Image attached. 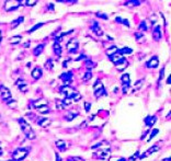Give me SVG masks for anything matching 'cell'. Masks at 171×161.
<instances>
[{
  "mask_svg": "<svg viewBox=\"0 0 171 161\" xmlns=\"http://www.w3.org/2000/svg\"><path fill=\"white\" fill-rule=\"evenodd\" d=\"M81 98H82V96L79 93V92H75L72 94V97H71V100H73L75 102H78V101H80L81 100Z\"/></svg>",
  "mask_w": 171,
  "mask_h": 161,
  "instance_id": "34",
  "label": "cell"
},
{
  "mask_svg": "<svg viewBox=\"0 0 171 161\" xmlns=\"http://www.w3.org/2000/svg\"><path fill=\"white\" fill-rule=\"evenodd\" d=\"M20 7V2L16 1V0H10V1H7L6 2V10L7 11H13V10H17Z\"/></svg>",
  "mask_w": 171,
  "mask_h": 161,
  "instance_id": "8",
  "label": "cell"
},
{
  "mask_svg": "<svg viewBox=\"0 0 171 161\" xmlns=\"http://www.w3.org/2000/svg\"><path fill=\"white\" fill-rule=\"evenodd\" d=\"M85 108H86L87 112H89V111H90V108H91V103H89V102H86V103H85Z\"/></svg>",
  "mask_w": 171,
  "mask_h": 161,
  "instance_id": "47",
  "label": "cell"
},
{
  "mask_svg": "<svg viewBox=\"0 0 171 161\" xmlns=\"http://www.w3.org/2000/svg\"><path fill=\"white\" fill-rule=\"evenodd\" d=\"M85 66H86V68L87 69H92V68H94L95 66H96V64L94 63V61H92V60H86L85 61Z\"/></svg>",
  "mask_w": 171,
  "mask_h": 161,
  "instance_id": "31",
  "label": "cell"
},
{
  "mask_svg": "<svg viewBox=\"0 0 171 161\" xmlns=\"http://www.w3.org/2000/svg\"><path fill=\"white\" fill-rule=\"evenodd\" d=\"M139 4H140V1H137V0H132V1L125 2V6H130V7H138Z\"/></svg>",
  "mask_w": 171,
  "mask_h": 161,
  "instance_id": "33",
  "label": "cell"
},
{
  "mask_svg": "<svg viewBox=\"0 0 171 161\" xmlns=\"http://www.w3.org/2000/svg\"><path fill=\"white\" fill-rule=\"evenodd\" d=\"M152 37L155 41H159L161 39V31H160V26L156 25L152 30Z\"/></svg>",
  "mask_w": 171,
  "mask_h": 161,
  "instance_id": "15",
  "label": "cell"
},
{
  "mask_svg": "<svg viewBox=\"0 0 171 161\" xmlns=\"http://www.w3.org/2000/svg\"><path fill=\"white\" fill-rule=\"evenodd\" d=\"M127 66H128V61L124 58V59H123L120 64H117V65H116V69H117L118 71H122V70H124V69L127 68Z\"/></svg>",
  "mask_w": 171,
  "mask_h": 161,
  "instance_id": "21",
  "label": "cell"
},
{
  "mask_svg": "<svg viewBox=\"0 0 171 161\" xmlns=\"http://www.w3.org/2000/svg\"><path fill=\"white\" fill-rule=\"evenodd\" d=\"M135 37H136V39H137V41H138V39L143 37V34H142V33H139V32H136V33H135Z\"/></svg>",
  "mask_w": 171,
  "mask_h": 161,
  "instance_id": "49",
  "label": "cell"
},
{
  "mask_svg": "<svg viewBox=\"0 0 171 161\" xmlns=\"http://www.w3.org/2000/svg\"><path fill=\"white\" fill-rule=\"evenodd\" d=\"M77 115H78V113H73V114H71V113H69L68 115H67V116H66V120H67V121H69V122H70V121H72L73 119H75V117H76V116H77Z\"/></svg>",
  "mask_w": 171,
  "mask_h": 161,
  "instance_id": "40",
  "label": "cell"
},
{
  "mask_svg": "<svg viewBox=\"0 0 171 161\" xmlns=\"http://www.w3.org/2000/svg\"><path fill=\"white\" fill-rule=\"evenodd\" d=\"M38 111L41 113V114H48L49 112H50V110H49V107L47 106V105H43V106H40V107H38L36 108Z\"/></svg>",
  "mask_w": 171,
  "mask_h": 161,
  "instance_id": "27",
  "label": "cell"
},
{
  "mask_svg": "<svg viewBox=\"0 0 171 161\" xmlns=\"http://www.w3.org/2000/svg\"><path fill=\"white\" fill-rule=\"evenodd\" d=\"M0 93H1V99L4 101H8L11 99V92L7 87L3 84H0Z\"/></svg>",
  "mask_w": 171,
  "mask_h": 161,
  "instance_id": "7",
  "label": "cell"
},
{
  "mask_svg": "<svg viewBox=\"0 0 171 161\" xmlns=\"http://www.w3.org/2000/svg\"><path fill=\"white\" fill-rule=\"evenodd\" d=\"M48 9L52 10V11H54V4L53 3H48Z\"/></svg>",
  "mask_w": 171,
  "mask_h": 161,
  "instance_id": "50",
  "label": "cell"
},
{
  "mask_svg": "<svg viewBox=\"0 0 171 161\" xmlns=\"http://www.w3.org/2000/svg\"><path fill=\"white\" fill-rule=\"evenodd\" d=\"M158 65H159V59H158V57H157V56H152V57L150 58V60L146 63V67H147V68H157Z\"/></svg>",
  "mask_w": 171,
  "mask_h": 161,
  "instance_id": "9",
  "label": "cell"
},
{
  "mask_svg": "<svg viewBox=\"0 0 171 161\" xmlns=\"http://www.w3.org/2000/svg\"><path fill=\"white\" fill-rule=\"evenodd\" d=\"M61 92H62L63 94H65V97H66L67 99H70V100H71L72 94L75 93L76 91H75V89H73L72 87H70V86H63V87H61Z\"/></svg>",
  "mask_w": 171,
  "mask_h": 161,
  "instance_id": "6",
  "label": "cell"
},
{
  "mask_svg": "<svg viewBox=\"0 0 171 161\" xmlns=\"http://www.w3.org/2000/svg\"><path fill=\"white\" fill-rule=\"evenodd\" d=\"M159 146H152V147H150L148 150H146L145 151V153L144 155H142V156H139V159H144L145 157H148V156H150L151 153H154V152H156V151H158L159 150Z\"/></svg>",
  "mask_w": 171,
  "mask_h": 161,
  "instance_id": "11",
  "label": "cell"
},
{
  "mask_svg": "<svg viewBox=\"0 0 171 161\" xmlns=\"http://www.w3.org/2000/svg\"><path fill=\"white\" fill-rule=\"evenodd\" d=\"M44 25V23H39V24H36V25H34L33 27H31V29H30V30L27 31L29 33H33V32H35L36 30H39V29L41 27V26H43Z\"/></svg>",
  "mask_w": 171,
  "mask_h": 161,
  "instance_id": "36",
  "label": "cell"
},
{
  "mask_svg": "<svg viewBox=\"0 0 171 161\" xmlns=\"http://www.w3.org/2000/svg\"><path fill=\"white\" fill-rule=\"evenodd\" d=\"M2 156V149H1V147H0V157Z\"/></svg>",
  "mask_w": 171,
  "mask_h": 161,
  "instance_id": "54",
  "label": "cell"
},
{
  "mask_svg": "<svg viewBox=\"0 0 171 161\" xmlns=\"http://www.w3.org/2000/svg\"><path fill=\"white\" fill-rule=\"evenodd\" d=\"M137 158H139V151H137V152H135V155L134 156H132L131 157V159H128L127 161H135Z\"/></svg>",
  "mask_w": 171,
  "mask_h": 161,
  "instance_id": "45",
  "label": "cell"
},
{
  "mask_svg": "<svg viewBox=\"0 0 171 161\" xmlns=\"http://www.w3.org/2000/svg\"><path fill=\"white\" fill-rule=\"evenodd\" d=\"M92 30H93V32H94V34L95 35H98V36H102L103 35V31H102V29L99 26V24H98V22H93V24H92Z\"/></svg>",
  "mask_w": 171,
  "mask_h": 161,
  "instance_id": "19",
  "label": "cell"
},
{
  "mask_svg": "<svg viewBox=\"0 0 171 161\" xmlns=\"http://www.w3.org/2000/svg\"><path fill=\"white\" fill-rule=\"evenodd\" d=\"M95 16L98 17V18H100V19H103V20H108L109 19V17L107 16V14L105 13H102V12H96Z\"/></svg>",
  "mask_w": 171,
  "mask_h": 161,
  "instance_id": "38",
  "label": "cell"
},
{
  "mask_svg": "<svg viewBox=\"0 0 171 161\" xmlns=\"http://www.w3.org/2000/svg\"><path fill=\"white\" fill-rule=\"evenodd\" d=\"M109 58H110V60L112 61L115 66H116L117 64H120V63L124 59V57H123L122 55H120V54H117V53H116V54H114V55H112V56H110Z\"/></svg>",
  "mask_w": 171,
  "mask_h": 161,
  "instance_id": "12",
  "label": "cell"
},
{
  "mask_svg": "<svg viewBox=\"0 0 171 161\" xmlns=\"http://www.w3.org/2000/svg\"><path fill=\"white\" fill-rule=\"evenodd\" d=\"M67 64H68V60H65V61L63 63V67L66 68V67H67Z\"/></svg>",
  "mask_w": 171,
  "mask_h": 161,
  "instance_id": "52",
  "label": "cell"
},
{
  "mask_svg": "<svg viewBox=\"0 0 171 161\" xmlns=\"http://www.w3.org/2000/svg\"><path fill=\"white\" fill-rule=\"evenodd\" d=\"M22 40V36L21 35H17V36H12V37L10 39V44H19Z\"/></svg>",
  "mask_w": 171,
  "mask_h": 161,
  "instance_id": "30",
  "label": "cell"
},
{
  "mask_svg": "<svg viewBox=\"0 0 171 161\" xmlns=\"http://www.w3.org/2000/svg\"><path fill=\"white\" fill-rule=\"evenodd\" d=\"M92 149L94 150L93 158L94 159H99V160H103V159H105L107 156L109 155L111 146H110V144L108 141L104 140V141H101L99 144L92 146Z\"/></svg>",
  "mask_w": 171,
  "mask_h": 161,
  "instance_id": "1",
  "label": "cell"
},
{
  "mask_svg": "<svg viewBox=\"0 0 171 161\" xmlns=\"http://www.w3.org/2000/svg\"><path fill=\"white\" fill-rule=\"evenodd\" d=\"M117 161H127V160H126L125 158H121V159H118Z\"/></svg>",
  "mask_w": 171,
  "mask_h": 161,
  "instance_id": "53",
  "label": "cell"
},
{
  "mask_svg": "<svg viewBox=\"0 0 171 161\" xmlns=\"http://www.w3.org/2000/svg\"><path fill=\"white\" fill-rule=\"evenodd\" d=\"M55 145H56V147L59 149V151H66L67 147H68V144H67V141L62 140V139L57 140V141L55 143Z\"/></svg>",
  "mask_w": 171,
  "mask_h": 161,
  "instance_id": "14",
  "label": "cell"
},
{
  "mask_svg": "<svg viewBox=\"0 0 171 161\" xmlns=\"http://www.w3.org/2000/svg\"><path fill=\"white\" fill-rule=\"evenodd\" d=\"M121 81L123 83V92L126 93L131 87V77L130 74H123L121 77Z\"/></svg>",
  "mask_w": 171,
  "mask_h": 161,
  "instance_id": "5",
  "label": "cell"
},
{
  "mask_svg": "<svg viewBox=\"0 0 171 161\" xmlns=\"http://www.w3.org/2000/svg\"><path fill=\"white\" fill-rule=\"evenodd\" d=\"M23 21H24V18H23V17H19L17 20H14V21H12V22H11V27H12V29L18 27V26H19Z\"/></svg>",
  "mask_w": 171,
  "mask_h": 161,
  "instance_id": "23",
  "label": "cell"
},
{
  "mask_svg": "<svg viewBox=\"0 0 171 161\" xmlns=\"http://www.w3.org/2000/svg\"><path fill=\"white\" fill-rule=\"evenodd\" d=\"M115 21L117 22V23H121V24H124V25H126L127 27H130V26H131V24H130L128 20H126V19H123V18H120V17H117V18L115 19Z\"/></svg>",
  "mask_w": 171,
  "mask_h": 161,
  "instance_id": "28",
  "label": "cell"
},
{
  "mask_svg": "<svg viewBox=\"0 0 171 161\" xmlns=\"http://www.w3.org/2000/svg\"><path fill=\"white\" fill-rule=\"evenodd\" d=\"M159 133V130L157 129V128H155V129H152V131H151V133H150V135H149V138H148V141H149V140H151L152 139V138L156 136V135H157Z\"/></svg>",
  "mask_w": 171,
  "mask_h": 161,
  "instance_id": "39",
  "label": "cell"
},
{
  "mask_svg": "<svg viewBox=\"0 0 171 161\" xmlns=\"http://www.w3.org/2000/svg\"><path fill=\"white\" fill-rule=\"evenodd\" d=\"M56 107H57V110H64L65 105L63 104L62 101H56Z\"/></svg>",
  "mask_w": 171,
  "mask_h": 161,
  "instance_id": "42",
  "label": "cell"
},
{
  "mask_svg": "<svg viewBox=\"0 0 171 161\" xmlns=\"http://www.w3.org/2000/svg\"><path fill=\"white\" fill-rule=\"evenodd\" d=\"M138 30L139 31H147L148 30V26L146 24V21H142V22H140V24L138 26Z\"/></svg>",
  "mask_w": 171,
  "mask_h": 161,
  "instance_id": "35",
  "label": "cell"
},
{
  "mask_svg": "<svg viewBox=\"0 0 171 161\" xmlns=\"http://www.w3.org/2000/svg\"><path fill=\"white\" fill-rule=\"evenodd\" d=\"M163 161H170V158H166V159H163Z\"/></svg>",
  "mask_w": 171,
  "mask_h": 161,
  "instance_id": "55",
  "label": "cell"
},
{
  "mask_svg": "<svg viewBox=\"0 0 171 161\" xmlns=\"http://www.w3.org/2000/svg\"><path fill=\"white\" fill-rule=\"evenodd\" d=\"M133 53V49L130 48V47H124V48H121V49H117V54L120 55H125V54H132Z\"/></svg>",
  "mask_w": 171,
  "mask_h": 161,
  "instance_id": "24",
  "label": "cell"
},
{
  "mask_svg": "<svg viewBox=\"0 0 171 161\" xmlns=\"http://www.w3.org/2000/svg\"><path fill=\"white\" fill-rule=\"evenodd\" d=\"M72 78V71H67V72H63V74L59 76V79L62 80L63 82H70Z\"/></svg>",
  "mask_w": 171,
  "mask_h": 161,
  "instance_id": "10",
  "label": "cell"
},
{
  "mask_svg": "<svg viewBox=\"0 0 171 161\" xmlns=\"http://www.w3.org/2000/svg\"><path fill=\"white\" fill-rule=\"evenodd\" d=\"M36 2H38L36 0H33V1H32V0H25V1H24V4H25V6H34Z\"/></svg>",
  "mask_w": 171,
  "mask_h": 161,
  "instance_id": "43",
  "label": "cell"
},
{
  "mask_svg": "<svg viewBox=\"0 0 171 161\" xmlns=\"http://www.w3.org/2000/svg\"><path fill=\"white\" fill-rule=\"evenodd\" d=\"M56 161H62V158L59 157L58 153H56Z\"/></svg>",
  "mask_w": 171,
  "mask_h": 161,
  "instance_id": "51",
  "label": "cell"
},
{
  "mask_svg": "<svg viewBox=\"0 0 171 161\" xmlns=\"http://www.w3.org/2000/svg\"><path fill=\"white\" fill-rule=\"evenodd\" d=\"M18 122L20 124V127H21L22 131L24 133V135H25V137L27 138V139H34L35 138V133H34L33 128L31 127V125H30L24 119H19Z\"/></svg>",
  "mask_w": 171,
  "mask_h": 161,
  "instance_id": "2",
  "label": "cell"
},
{
  "mask_svg": "<svg viewBox=\"0 0 171 161\" xmlns=\"http://www.w3.org/2000/svg\"><path fill=\"white\" fill-rule=\"evenodd\" d=\"M105 94H107V91H105L104 88H103V89H101V90H99V91H95V92H94V97H95L96 99H99L100 97L105 96Z\"/></svg>",
  "mask_w": 171,
  "mask_h": 161,
  "instance_id": "32",
  "label": "cell"
},
{
  "mask_svg": "<svg viewBox=\"0 0 171 161\" xmlns=\"http://www.w3.org/2000/svg\"><path fill=\"white\" fill-rule=\"evenodd\" d=\"M36 123H38V125H40L41 127H47L52 122L49 119H46V117H39Z\"/></svg>",
  "mask_w": 171,
  "mask_h": 161,
  "instance_id": "13",
  "label": "cell"
},
{
  "mask_svg": "<svg viewBox=\"0 0 171 161\" xmlns=\"http://www.w3.org/2000/svg\"><path fill=\"white\" fill-rule=\"evenodd\" d=\"M165 70H166V69H165V67L160 69V74H159V75H160V76H159V81H160V80H162L163 75H165Z\"/></svg>",
  "mask_w": 171,
  "mask_h": 161,
  "instance_id": "46",
  "label": "cell"
},
{
  "mask_svg": "<svg viewBox=\"0 0 171 161\" xmlns=\"http://www.w3.org/2000/svg\"><path fill=\"white\" fill-rule=\"evenodd\" d=\"M16 84H17V87L20 89L21 92H25V91H27V84H26V82L24 81V80L19 79L18 81L16 82Z\"/></svg>",
  "mask_w": 171,
  "mask_h": 161,
  "instance_id": "17",
  "label": "cell"
},
{
  "mask_svg": "<svg viewBox=\"0 0 171 161\" xmlns=\"http://www.w3.org/2000/svg\"><path fill=\"white\" fill-rule=\"evenodd\" d=\"M104 88V86H103V83H102V81L101 80H98L94 84H93V89H94V92L95 91H99V90H101V89H103Z\"/></svg>",
  "mask_w": 171,
  "mask_h": 161,
  "instance_id": "29",
  "label": "cell"
},
{
  "mask_svg": "<svg viewBox=\"0 0 171 161\" xmlns=\"http://www.w3.org/2000/svg\"><path fill=\"white\" fill-rule=\"evenodd\" d=\"M167 83H170V77L167 79Z\"/></svg>",
  "mask_w": 171,
  "mask_h": 161,
  "instance_id": "56",
  "label": "cell"
},
{
  "mask_svg": "<svg viewBox=\"0 0 171 161\" xmlns=\"http://www.w3.org/2000/svg\"><path fill=\"white\" fill-rule=\"evenodd\" d=\"M44 47H45V43L39 44V45L33 49V54H34V56H40V55L42 54V52L44 50Z\"/></svg>",
  "mask_w": 171,
  "mask_h": 161,
  "instance_id": "20",
  "label": "cell"
},
{
  "mask_svg": "<svg viewBox=\"0 0 171 161\" xmlns=\"http://www.w3.org/2000/svg\"><path fill=\"white\" fill-rule=\"evenodd\" d=\"M91 78H92V72L91 71H87L85 74V76H84V78H82V80L84 81H88V80H90Z\"/></svg>",
  "mask_w": 171,
  "mask_h": 161,
  "instance_id": "37",
  "label": "cell"
},
{
  "mask_svg": "<svg viewBox=\"0 0 171 161\" xmlns=\"http://www.w3.org/2000/svg\"><path fill=\"white\" fill-rule=\"evenodd\" d=\"M9 161H14V160H9Z\"/></svg>",
  "mask_w": 171,
  "mask_h": 161,
  "instance_id": "57",
  "label": "cell"
},
{
  "mask_svg": "<svg viewBox=\"0 0 171 161\" xmlns=\"http://www.w3.org/2000/svg\"><path fill=\"white\" fill-rule=\"evenodd\" d=\"M144 122H145V124L148 126V127H152L154 125H155V123L157 122V117L156 116H147V117L144 120Z\"/></svg>",
  "mask_w": 171,
  "mask_h": 161,
  "instance_id": "16",
  "label": "cell"
},
{
  "mask_svg": "<svg viewBox=\"0 0 171 161\" xmlns=\"http://www.w3.org/2000/svg\"><path fill=\"white\" fill-rule=\"evenodd\" d=\"M66 161H85V160L80 157H69V158H67Z\"/></svg>",
  "mask_w": 171,
  "mask_h": 161,
  "instance_id": "41",
  "label": "cell"
},
{
  "mask_svg": "<svg viewBox=\"0 0 171 161\" xmlns=\"http://www.w3.org/2000/svg\"><path fill=\"white\" fill-rule=\"evenodd\" d=\"M53 50H54V54L56 56H61L62 55V46L59 45L58 43H54L53 45Z\"/></svg>",
  "mask_w": 171,
  "mask_h": 161,
  "instance_id": "22",
  "label": "cell"
},
{
  "mask_svg": "<svg viewBox=\"0 0 171 161\" xmlns=\"http://www.w3.org/2000/svg\"><path fill=\"white\" fill-rule=\"evenodd\" d=\"M29 148H18L13 151L12 153V158L14 161H21L23 160L29 153Z\"/></svg>",
  "mask_w": 171,
  "mask_h": 161,
  "instance_id": "3",
  "label": "cell"
},
{
  "mask_svg": "<svg viewBox=\"0 0 171 161\" xmlns=\"http://www.w3.org/2000/svg\"><path fill=\"white\" fill-rule=\"evenodd\" d=\"M43 105H47V101L46 100H38V101L33 102V106L35 108H38L40 106H43Z\"/></svg>",
  "mask_w": 171,
  "mask_h": 161,
  "instance_id": "25",
  "label": "cell"
},
{
  "mask_svg": "<svg viewBox=\"0 0 171 161\" xmlns=\"http://www.w3.org/2000/svg\"><path fill=\"white\" fill-rule=\"evenodd\" d=\"M143 82H144V79H142V80H139V81H137V82L135 83L136 88H140V87H142V84H143Z\"/></svg>",
  "mask_w": 171,
  "mask_h": 161,
  "instance_id": "48",
  "label": "cell"
},
{
  "mask_svg": "<svg viewBox=\"0 0 171 161\" xmlns=\"http://www.w3.org/2000/svg\"><path fill=\"white\" fill-rule=\"evenodd\" d=\"M117 47L116 46H111L110 48H108L107 50H105V54L110 57V56H112V55H114V54H116L117 53Z\"/></svg>",
  "mask_w": 171,
  "mask_h": 161,
  "instance_id": "26",
  "label": "cell"
},
{
  "mask_svg": "<svg viewBox=\"0 0 171 161\" xmlns=\"http://www.w3.org/2000/svg\"><path fill=\"white\" fill-rule=\"evenodd\" d=\"M42 69L40 68V67H36V68H34L33 70H32V78L34 79V80H39L41 77H42Z\"/></svg>",
  "mask_w": 171,
  "mask_h": 161,
  "instance_id": "18",
  "label": "cell"
},
{
  "mask_svg": "<svg viewBox=\"0 0 171 161\" xmlns=\"http://www.w3.org/2000/svg\"><path fill=\"white\" fill-rule=\"evenodd\" d=\"M86 59H87V55L81 54L79 57H77V58H76L75 60H76V61H80V60H86Z\"/></svg>",
  "mask_w": 171,
  "mask_h": 161,
  "instance_id": "44",
  "label": "cell"
},
{
  "mask_svg": "<svg viewBox=\"0 0 171 161\" xmlns=\"http://www.w3.org/2000/svg\"><path fill=\"white\" fill-rule=\"evenodd\" d=\"M66 47H67V50H68L69 54H75V53H77V50L79 48V43L76 39H71L67 43Z\"/></svg>",
  "mask_w": 171,
  "mask_h": 161,
  "instance_id": "4",
  "label": "cell"
}]
</instances>
